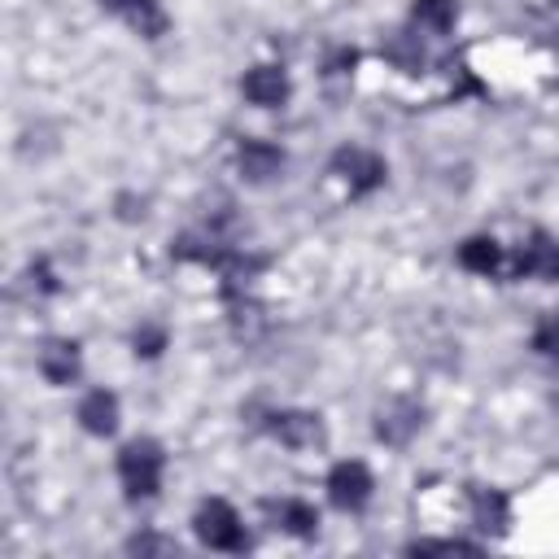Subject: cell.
<instances>
[{
    "instance_id": "obj_10",
    "label": "cell",
    "mask_w": 559,
    "mask_h": 559,
    "mask_svg": "<svg viewBox=\"0 0 559 559\" xmlns=\"http://www.w3.org/2000/svg\"><path fill=\"white\" fill-rule=\"evenodd\" d=\"M79 424L83 432L92 437H109L118 428V397L109 389H92L83 402H79Z\"/></svg>"
},
{
    "instance_id": "obj_16",
    "label": "cell",
    "mask_w": 559,
    "mask_h": 559,
    "mask_svg": "<svg viewBox=\"0 0 559 559\" xmlns=\"http://www.w3.org/2000/svg\"><path fill=\"white\" fill-rule=\"evenodd\" d=\"M533 349H537L542 358H555V362H559V310H550V314L533 328Z\"/></svg>"
},
{
    "instance_id": "obj_18",
    "label": "cell",
    "mask_w": 559,
    "mask_h": 559,
    "mask_svg": "<svg viewBox=\"0 0 559 559\" xmlns=\"http://www.w3.org/2000/svg\"><path fill=\"white\" fill-rule=\"evenodd\" d=\"M170 542H157V537H135L131 542V550H166Z\"/></svg>"
},
{
    "instance_id": "obj_13",
    "label": "cell",
    "mask_w": 559,
    "mask_h": 559,
    "mask_svg": "<svg viewBox=\"0 0 559 559\" xmlns=\"http://www.w3.org/2000/svg\"><path fill=\"white\" fill-rule=\"evenodd\" d=\"M415 428H419V406H415V402H393V406H384L380 419H376V437L389 441V445H402Z\"/></svg>"
},
{
    "instance_id": "obj_12",
    "label": "cell",
    "mask_w": 559,
    "mask_h": 559,
    "mask_svg": "<svg viewBox=\"0 0 559 559\" xmlns=\"http://www.w3.org/2000/svg\"><path fill=\"white\" fill-rule=\"evenodd\" d=\"M472 520L480 533H507L511 528V507L498 489H472Z\"/></svg>"
},
{
    "instance_id": "obj_14",
    "label": "cell",
    "mask_w": 559,
    "mask_h": 559,
    "mask_svg": "<svg viewBox=\"0 0 559 559\" xmlns=\"http://www.w3.org/2000/svg\"><path fill=\"white\" fill-rule=\"evenodd\" d=\"M459 266H467L476 275H493L502 266V245L493 236H467L459 245Z\"/></svg>"
},
{
    "instance_id": "obj_4",
    "label": "cell",
    "mask_w": 559,
    "mask_h": 559,
    "mask_svg": "<svg viewBox=\"0 0 559 559\" xmlns=\"http://www.w3.org/2000/svg\"><path fill=\"white\" fill-rule=\"evenodd\" d=\"M371 472H367V463H358V459H345V463H336L332 472H328V498H332V507H341V511H362L367 507V498H371Z\"/></svg>"
},
{
    "instance_id": "obj_17",
    "label": "cell",
    "mask_w": 559,
    "mask_h": 559,
    "mask_svg": "<svg viewBox=\"0 0 559 559\" xmlns=\"http://www.w3.org/2000/svg\"><path fill=\"white\" fill-rule=\"evenodd\" d=\"M162 349H166V328H153V323H148V328H140V332H135V354L157 358Z\"/></svg>"
},
{
    "instance_id": "obj_8",
    "label": "cell",
    "mask_w": 559,
    "mask_h": 559,
    "mask_svg": "<svg viewBox=\"0 0 559 559\" xmlns=\"http://www.w3.org/2000/svg\"><path fill=\"white\" fill-rule=\"evenodd\" d=\"M266 432L293 450H306L323 437V424H319V415H306V411H280V415H271Z\"/></svg>"
},
{
    "instance_id": "obj_19",
    "label": "cell",
    "mask_w": 559,
    "mask_h": 559,
    "mask_svg": "<svg viewBox=\"0 0 559 559\" xmlns=\"http://www.w3.org/2000/svg\"><path fill=\"white\" fill-rule=\"evenodd\" d=\"M550 4H559V0H550Z\"/></svg>"
},
{
    "instance_id": "obj_3",
    "label": "cell",
    "mask_w": 559,
    "mask_h": 559,
    "mask_svg": "<svg viewBox=\"0 0 559 559\" xmlns=\"http://www.w3.org/2000/svg\"><path fill=\"white\" fill-rule=\"evenodd\" d=\"M332 175H341V183L349 188V197H367V192H376V188L384 183L389 166H384L380 153L358 148V144H345V148H336V157H332Z\"/></svg>"
},
{
    "instance_id": "obj_7",
    "label": "cell",
    "mask_w": 559,
    "mask_h": 559,
    "mask_svg": "<svg viewBox=\"0 0 559 559\" xmlns=\"http://www.w3.org/2000/svg\"><path fill=\"white\" fill-rule=\"evenodd\" d=\"M236 170L249 183H266V179H275L284 170V148H275L266 140H245L236 148Z\"/></svg>"
},
{
    "instance_id": "obj_6",
    "label": "cell",
    "mask_w": 559,
    "mask_h": 559,
    "mask_svg": "<svg viewBox=\"0 0 559 559\" xmlns=\"http://www.w3.org/2000/svg\"><path fill=\"white\" fill-rule=\"evenodd\" d=\"M100 9H109L114 17H122L135 35H144V39H157V35H166V9L157 4V0H100Z\"/></svg>"
},
{
    "instance_id": "obj_5",
    "label": "cell",
    "mask_w": 559,
    "mask_h": 559,
    "mask_svg": "<svg viewBox=\"0 0 559 559\" xmlns=\"http://www.w3.org/2000/svg\"><path fill=\"white\" fill-rule=\"evenodd\" d=\"M240 92L249 105H262V109H280L288 100V74L280 66H253L245 79H240Z\"/></svg>"
},
{
    "instance_id": "obj_15",
    "label": "cell",
    "mask_w": 559,
    "mask_h": 559,
    "mask_svg": "<svg viewBox=\"0 0 559 559\" xmlns=\"http://www.w3.org/2000/svg\"><path fill=\"white\" fill-rule=\"evenodd\" d=\"M411 17H415V26H424L432 35H445L454 26V17H459V4L454 0H415Z\"/></svg>"
},
{
    "instance_id": "obj_11",
    "label": "cell",
    "mask_w": 559,
    "mask_h": 559,
    "mask_svg": "<svg viewBox=\"0 0 559 559\" xmlns=\"http://www.w3.org/2000/svg\"><path fill=\"white\" fill-rule=\"evenodd\" d=\"M39 371H44L48 384H70L79 376V345L74 341H44Z\"/></svg>"
},
{
    "instance_id": "obj_2",
    "label": "cell",
    "mask_w": 559,
    "mask_h": 559,
    "mask_svg": "<svg viewBox=\"0 0 559 559\" xmlns=\"http://www.w3.org/2000/svg\"><path fill=\"white\" fill-rule=\"evenodd\" d=\"M192 528H197V537H201L210 550H245V546H249L240 515H236V511H231L223 498H210V502H201V507H197V520H192Z\"/></svg>"
},
{
    "instance_id": "obj_9",
    "label": "cell",
    "mask_w": 559,
    "mask_h": 559,
    "mask_svg": "<svg viewBox=\"0 0 559 559\" xmlns=\"http://www.w3.org/2000/svg\"><path fill=\"white\" fill-rule=\"evenodd\" d=\"M266 520L293 537H314L319 533V511L301 498H280V502H266Z\"/></svg>"
},
{
    "instance_id": "obj_1",
    "label": "cell",
    "mask_w": 559,
    "mask_h": 559,
    "mask_svg": "<svg viewBox=\"0 0 559 559\" xmlns=\"http://www.w3.org/2000/svg\"><path fill=\"white\" fill-rule=\"evenodd\" d=\"M162 472H166V454L157 441L135 437L118 450V480H122L127 498H153L162 489Z\"/></svg>"
}]
</instances>
